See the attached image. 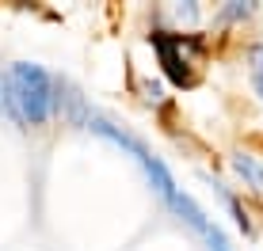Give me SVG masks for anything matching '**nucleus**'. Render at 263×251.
Wrapping results in <instances>:
<instances>
[{
	"label": "nucleus",
	"mask_w": 263,
	"mask_h": 251,
	"mask_svg": "<svg viewBox=\"0 0 263 251\" xmlns=\"http://www.w3.org/2000/svg\"><path fill=\"white\" fill-rule=\"evenodd\" d=\"M149 42L160 57L164 76L176 88H195L198 84V69H202V57H206V38L179 34V31H153Z\"/></svg>",
	"instance_id": "f257e3e1"
},
{
	"label": "nucleus",
	"mask_w": 263,
	"mask_h": 251,
	"mask_svg": "<svg viewBox=\"0 0 263 251\" xmlns=\"http://www.w3.org/2000/svg\"><path fill=\"white\" fill-rule=\"evenodd\" d=\"M8 84H12V99H15V111H20L23 122L42 126L53 114V76L42 65L15 61L12 73H8Z\"/></svg>",
	"instance_id": "f03ea898"
},
{
	"label": "nucleus",
	"mask_w": 263,
	"mask_h": 251,
	"mask_svg": "<svg viewBox=\"0 0 263 251\" xmlns=\"http://www.w3.org/2000/svg\"><path fill=\"white\" fill-rule=\"evenodd\" d=\"M233 172L244 179V186H252L256 194H263V164L256 156H248V152H237L233 156Z\"/></svg>",
	"instance_id": "7ed1b4c3"
},
{
	"label": "nucleus",
	"mask_w": 263,
	"mask_h": 251,
	"mask_svg": "<svg viewBox=\"0 0 263 251\" xmlns=\"http://www.w3.org/2000/svg\"><path fill=\"white\" fill-rule=\"evenodd\" d=\"M252 12H256V4L233 0V4H225L221 12H217V19H221V23H244V19H252Z\"/></svg>",
	"instance_id": "20e7f679"
},
{
	"label": "nucleus",
	"mask_w": 263,
	"mask_h": 251,
	"mask_svg": "<svg viewBox=\"0 0 263 251\" xmlns=\"http://www.w3.org/2000/svg\"><path fill=\"white\" fill-rule=\"evenodd\" d=\"M248 76H252V84H256V95L263 99V42L248 50Z\"/></svg>",
	"instance_id": "39448f33"
},
{
	"label": "nucleus",
	"mask_w": 263,
	"mask_h": 251,
	"mask_svg": "<svg viewBox=\"0 0 263 251\" xmlns=\"http://www.w3.org/2000/svg\"><path fill=\"white\" fill-rule=\"evenodd\" d=\"M168 15H172V23H179V27H191V23H198L202 8L187 0V4H172V8H168Z\"/></svg>",
	"instance_id": "423d86ee"
},
{
	"label": "nucleus",
	"mask_w": 263,
	"mask_h": 251,
	"mask_svg": "<svg viewBox=\"0 0 263 251\" xmlns=\"http://www.w3.org/2000/svg\"><path fill=\"white\" fill-rule=\"evenodd\" d=\"M0 114H4V118H12V122H23V118H20V111H15L12 84H8V76H4V73H0Z\"/></svg>",
	"instance_id": "0eeeda50"
},
{
	"label": "nucleus",
	"mask_w": 263,
	"mask_h": 251,
	"mask_svg": "<svg viewBox=\"0 0 263 251\" xmlns=\"http://www.w3.org/2000/svg\"><path fill=\"white\" fill-rule=\"evenodd\" d=\"M141 95H145V103H164V88L153 84V80H141Z\"/></svg>",
	"instance_id": "6e6552de"
}]
</instances>
